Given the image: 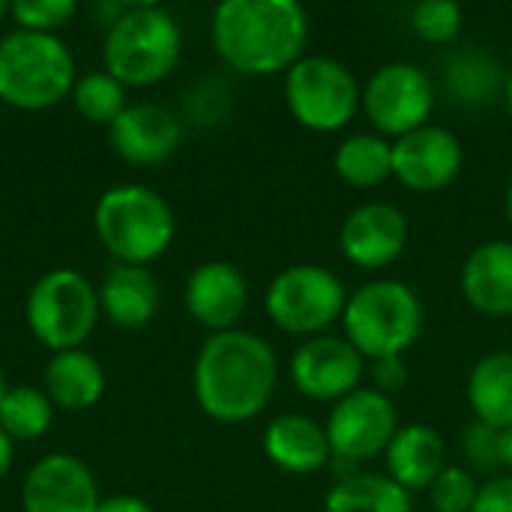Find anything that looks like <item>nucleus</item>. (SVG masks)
<instances>
[{"mask_svg":"<svg viewBox=\"0 0 512 512\" xmlns=\"http://www.w3.org/2000/svg\"><path fill=\"white\" fill-rule=\"evenodd\" d=\"M6 12H9V3H3V0H0V18H3Z\"/></svg>","mask_w":512,"mask_h":512,"instance_id":"obj_41","label":"nucleus"},{"mask_svg":"<svg viewBox=\"0 0 512 512\" xmlns=\"http://www.w3.org/2000/svg\"><path fill=\"white\" fill-rule=\"evenodd\" d=\"M429 512H435V510H429Z\"/></svg>","mask_w":512,"mask_h":512,"instance_id":"obj_42","label":"nucleus"},{"mask_svg":"<svg viewBox=\"0 0 512 512\" xmlns=\"http://www.w3.org/2000/svg\"><path fill=\"white\" fill-rule=\"evenodd\" d=\"M183 33L171 12L153 3L123 9L105 36V72L123 87H147L171 75L180 60Z\"/></svg>","mask_w":512,"mask_h":512,"instance_id":"obj_5","label":"nucleus"},{"mask_svg":"<svg viewBox=\"0 0 512 512\" xmlns=\"http://www.w3.org/2000/svg\"><path fill=\"white\" fill-rule=\"evenodd\" d=\"M261 447L279 471L297 477L318 474L333 462L324 426L306 414H279L276 420H270L261 435Z\"/></svg>","mask_w":512,"mask_h":512,"instance_id":"obj_18","label":"nucleus"},{"mask_svg":"<svg viewBox=\"0 0 512 512\" xmlns=\"http://www.w3.org/2000/svg\"><path fill=\"white\" fill-rule=\"evenodd\" d=\"M504 78H507V69H501L495 57L477 48L459 51L447 63V90L465 105L492 102L498 93L504 96Z\"/></svg>","mask_w":512,"mask_h":512,"instance_id":"obj_26","label":"nucleus"},{"mask_svg":"<svg viewBox=\"0 0 512 512\" xmlns=\"http://www.w3.org/2000/svg\"><path fill=\"white\" fill-rule=\"evenodd\" d=\"M96 512H153L147 501L135 498V495H114V498H105L99 501V510Z\"/></svg>","mask_w":512,"mask_h":512,"instance_id":"obj_35","label":"nucleus"},{"mask_svg":"<svg viewBox=\"0 0 512 512\" xmlns=\"http://www.w3.org/2000/svg\"><path fill=\"white\" fill-rule=\"evenodd\" d=\"M186 312L207 330L225 333L243 318L249 306V285L228 261H204L186 279Z\"/></svg>","mask_w":512,"mask_h":512,"instance_id":"obj_16","label":"nucleus"},{"mask_svg":"<svg viewBox=\"0 0 512 512\" xmlns=\"http://www.w3.org/2000/svg\"><path fill=\"white\" fill-rule=\"evenodd\" d=\"M423 300L402 279H372L348 294L342 336L366 357H402L423 333Z\"/></svg>","mask_w":512,"mask_h":512,"instance_id":"obj_3","label":"nucleus"},{"mask_svg":"<svg viewBox=\"0 0 512 512\" xmlns=\"http://www.w3.org/2000/svg\"><path fill=\"white\" fill-rule=\"evenodd\" d=\"M99 309L117 327H144L159 309V285L147 267L114 264L99 285Z\"/></svg>","mask_w":512,"mask_h":512,"instance_id":"obj_21","label":"nucleus"},{"mask_svg":"<svg viewBox=\"0 0 512 512\" xmlns=\"http://www.w3.org/2000/svg\"><path fill=\"white\" fill-rule=\"evenodd\" d=\"M435 105L438 87L432 75L411 60L378 66L360 93V111L366 114L372 129L390 141L429 126Z\"/></svg>","mask_w":512,"mask_h":512,"instance_id":"obj_10","label":"nucleus"},{"mask_svg":"<svg viewBox=\"0 0 512 512\" xmlns=\"http://www.w3.org/2000/svg\"><path fill=\"white\" fill-rule=\"evenodd\" d=\"M504 216H507V222H510L512 228V180L507 183V192H504Z\"/></svg>","mask_w":512,"mask_h":512,"instance_id":"obj_38","label":"nucleus"},{"mask_svg":"<svg viewBox=\"0 0 512 512\" xmlns=\"http://www.w3.org/2000/svg\"><path fill=\"white\" fill-rule=\"evenodd\" d=\"M99 291L75 270H51L30 288L27 324L54 354L81 348L99 321Z\"/></svg>","mask_w":512,"mask_h":512,"instance_id":"obj_9","label":"nucleus"},{"mask_svg":"<svg viewBox=\"0 0 512 512\" xmlns=\"http://www.w3.org/2000/svg\"><path fill=\"white\" fill-rule=\"evenodd\" d=\"M324 512H414V507L411 495L387 474L357 471L330 486Z\"/></svg>","mask_w":512,"mask_h":512,"instance_id":"obj_25","label":"nucleus"},{"mask_svg":"<svg viewBox=\"0 0 512 512\" xmlns=\"http://www.w3.org/2000/svg\"><path fill=\"white\" fill-rule=\"evenodd\" d=\"M333 171L354 189H375L393 177V141L378 132H354L333 150Z\"/></svg>","mask_w":512,"mask_h":512,"instance_id":"obj_24","label":"nucleus"},{"mask_svg":"<svg viewBox=\"0 0 512 512\" xmlns=\"http://www.w3.org/2000/svg\"><path fill=\"white\" fill-rule=\"evenodd\" d=\"M366 372H369V360L345 336H327V333L303 339L288 360V378L294 390L312 402H330V405L360 390Z\"/></svg>","mask_w":512,"mask_h":512,"instance_id":"obj_12","label":"nucleus"},{"mask_svg":"<svg viewBox=\"0 0 512 512\" xmlns=\"http://www.w3.org/2000/svg\"><path fill=\"white\" fill-rule=\"evenodd\" d=\"M399 426L402 423H399L393 396L375 387H360L330 408L324 432H327L333 459H342L360 468L363 462L384 456Z\"/></svg>","mask_w":512,"mask_h":512,"instance_id":"obj_11","label":"nucleus"},{"mask_svg":"<svg viewBox=\"0 0 512 512\" xmlns=\"http://www.w3.org/2000/svg\"><path fill=\"white\" fill-rule=\"evenodd\" d=\"M105 372L99 360L81 348L60 351L45 366V396L66 411H87L102 399Z\"/></svg>","mask_w":512,"mask_h":512,"instance_id":"obj_22","label":"nucleus"},{"mask_svg":"<svg viewBox=\"0 0 512 512\" xmlns=\"http://www.w3.org/2000/svg\"><path fill=\"white\" fill-rule=\"evenodd\" d=\"M474 420L498 432L512 426V351H492L480 357L465 384Z\"/></svg>","mask_w":512,"mask_h":512,"instance_id":"obj_23","label":"nucleus"},{"mask_svg":"<svg viewBox=\"0 0 512 512\" xmlns=\"http://www.w3.org/2000/svg\"><path fill=\"white\" fill-rule=\"evenodd\" d=\"M477 477L462 465H447L429 486V504L435 512H471L477 501Z\"/></svg>","mask_w":512,"mask_h":512,"instance_id":"obj_30","label":"nucleus"},{"mask_svg":"<svg viewBox=\"0 0 512 512\" xmlns=\"http://www.w3.org/2000/svg\"><path fill=\"white\" fill-rule=\"evenodd\" d=\"M465 12L456 0H423L411 9V30L429 45H447L462 33Z\"/></svg>","mask_w":512,"mask_h":512,"instance_id":"obj_29","label":"nucleus"},{"mask_svg":"<svg viewBox=\"0 0 512 512\" xmlns=\"http://www.w3.org/2000/svg\"><path fill=\"white\" fill-rule=\"evenodd\" d=\"M279 387V357L273 345L249 330L213 333L192 369L198 408L216 423H249Z\"/></svg>","mask_w":512,"mask_h":512,"instance_id":"obj_1","label":"nucleus"},{"mask_svg":"<svg viewBox=\"0 0 512 512\" xmlns=\"http://www.w3.org/2000/svg\"><path fill=\"white\" fill-rule=\"evenodd\" d=\"M447 441L429 423H405L393 435L384 450V468L393 483H399L408 495L429 492V486L447 468Z\"/></svg>","mask_w":512,"mask_h":512,"instance_id":"obj_19","label":"nucleus"},{"mask_svg":"<svg viewBox=\"0 0 512 512\" xmlns=\"http://www.w3.org/2000/svg\"><path fill=\"white\" fill-rule=\"evenodd\" d=\"M471 512H512V474H492L480 483Z\"/></svg>","mask_w":512,"mask_h":512,"instance_id":"obj_33","label":"nucleus"},{"mask_svg":"<svg viewBox=\"0 0 512 512\" xmlns=\"http://www.w3.org/2000/svg\"><path fill=\"white\" fill-rule=\"evenodd\" d=\"M408 219L390 201H366L354 207L339 228V249L357 270H384L408 246Z\"/></svg>","mask_w":512,"mask_h":512,"instance_id":"obj_14","label":"nucleus"},{"mask_svg":"<svg viewBox=\"0 0 512 512\" xmlns=\"http://www.w3.org/2000/svg\"><path fill=\"white\" fill-rule=\"evenodd\" d=\"M54 420V405L45 390L12 387L0 405V429L18 441H36L48 432Z\"/></svg>","mask_w":512,"mask_h":512,"instance_id":"obj_27","label":"nucleus"},{"mask_svg":"<svg viewBox=\"0 0 512 512\" xmlns=\"http://www.w3.org/2000/svg\"><path fill=\"white\" fill-rule=\"evenodd\" d=\"M465 168V147L447 126L429 123L393 141V180L399 186L432 195L456 183Z\"/></svg>","mask_w":512,"mask_h":512,"instance_id":"obj_13","label":"nucleus"},{"mask_svg":"<svg viewBox=\"0 0 512 512\" xmlns=\"http://www.w3.org/2000/svg\"><path fill=\"white\" fill-rule=\"evenodd\" d=\"M75 87V60L54 33L12 30L0 39V99L21 111L57 105Z\"/></svg>","mask_w":512,"mask_h":512,"instance_id":"obj_6","label":"nucleus"},{"mask_svg":"<svg viewBox=\"0 0 512 512\" xmlns=\"http://www.w3.org/2000/svg\"><path fill=\"white\" fill-rule=\"evenodd\" d=\"M369 375H372V381H375L372 387L390 396V393H396V390L405 387V381H408V366H405L402 357H384V360H375V363L369 366Z\"/></svg>","mask_w":512,"mask_h":512,"instance_id":"obj_34","label":"nucleus"},{"mask_svg":"<svg viewBox=\"0 0 512 512\" xmlns=\"http://www.w3.org/2000/svg\"><path fill=\"white\" fill-rule=\"evenodd\" d=\"M72 99L78 114L90 123L111 126L126 111V90L108 72H87L84 78H78L72 87Z\"/></svg>","mask_w":512,"mask_h":512,"instance_id":"obj_28","label":"nucleus"},{"mask_svg":"<svg viewBox=\"0 0 512 512\" xmlns=\"http://www.w3.org/2000/svg\"><path fill=\"white\" fill-rule=\"evenodd\" d=\"M348 294L351 291L333 270L321 264H294L267 285L264 312L282 333L312 339L342 321Z\"/></svg>","mask_w":512,"mask_h":512,"instance_id":"obj_8","label":"nucleus"},{"mask_svg":"<svg viewBox=\"0 0 512 512\" xmlns=\"http://www.w3.org/2000/svg\"><path fill=\"white\" fill-rule=\"evenodd\" d=\"M93 225L117 264L138 267L159 258L171 246L177 228L171 204L141 183H120L102 192L93 210Z\"/></svg>","mask_w":512,"mask_h":512,"instance_id":"obj_4","label":"nucleus"},{"mask_svg":"<svg viewBox=\"0 0 512 512\" xmlns=\"http://www.w3.org/2000/svg\"><path fill=\"white\" fill-rule=\"evenodd\" d=\"M108 129L114 153L132 165H159L171 159L183 141L177 114L153 102L126 105V111Z\"/></svg>","mask_w":512,"mask_h":512,"instance_id":"obj_17","label":"nucleus"},{"mask_svg":"<svg viewBox=\"0 0 512 512\" xmlns=\"http://www.w3.org/2000/svg\"><path fill=\"white\" fill-rule=\"evenodd\" d=\"M12 468V438L0 429V480L9 474Z\"/></svg>","mask_w":512,"mask_h":512,"instance_id":"obj_36","label":"nucleus"},{"mask_svg":"<svg viewBox=\"0 0 512 512\" xmlns=\"http://www.w3.org/2000/svg\"><path fill=\"white\" fill-rule=\"evenodd\" d=\"M468 306L486 318L512 315V240H486L462 264L459 276Z\"/></svg>","mask_w":512,"mask_h":512,"instance_id":"obj_20","label":"nucleus"},{"mask_svg":"<svg viewBox=\"0 0 512 512\" xmlns=\"http://www.w3.org/2000/svg\"><path fill=\"white\" fill-rule=\"evenodd\" d=\"M9 12L18 21V30L54 33L60 24H66L75 15V3L72 0H15Z\"/></svg>","mask_w":512,"mask_h":512,"instance_id":"obj_31","label":"nucleus"},{"mask_svg":"<svg viewBox=\"0 0 512 512\" xmlns=\"http://www.w3.org/2000/svg\"><path fill=\"white\" fill-rule=\"evenodd\" d=\"M462 453H465V462L471 468H477V471L498 474L504 468V462H501V432L492 429V426H483L477 420L462 432Z\"/></svg>","mask_w":512,"mask_h":512,"instance_id":"obj_32","label":"nucleus"},{"mask_svg":"<svg viewBox=\"0 0 512 512\" xmlns=\"http://www.w3.org/2000/svg\"><path fill=\"white\" fill-rule=\"evenodd\" d=\"M501 462H504L507 474H512V426L501 432Z\"/></svg>","mask_w":512,"mask_h":512,"instance_id":"obj_37","label":"nucleus"},{"mask_svg":"<svg viewBox=\"0 0 512 512\" xmlns=\"http://www.w3.org/2000/svg\"><path fill=\"white\" fill-rule=\"evenodd\" d=\"M216 54L243 75H285L309 45V15L297 0H225L213 9Z\"/></svg>","mask_w":512,"mask_h":512,"instance_id":"obj_2","label":"nucleus"},{"mask_svg":"<svg viewBox=\"0 0 512 512\" xmlns=\"http://www.w3.org/2000/svg\"><path fill=\"white\" fill-rule=\"evenodd\" d=\"M21 507L24 512H96L99 489L81 459L51 453L27 471Z\"/></svg>","mask_w":512,"mask_h":512,"instance_id":"obj_15","label":"nucleus"},{"mask_svg":"<svg viewBox=\"0 0 512 512\" xmlns=\"http://www.w3.org/2000/svg\"><path fill=\"white\" fill-rule=\"evenodd\" d=\"M357 75L336 57L306 54L288 72L282 84L288 114L309 132H342L360 111Z\"/></svg>","mask_w":512,"mask_h":512,"instance_id":"obj_7","label":"nucleus"},{"mask_svg":"<svg viewBox=\"0 0 512 512\" xmlns=\"http://www.w3.org/2000/svg\"><path fill=\"white\" fill-rule=\"evenodd\" d=\"M6 393H9V387H6V375H3V369H0V405H3V399H6Z\"/></svg>","mask_w":512,"mask_h":512,"instance_id":"obj_40","label":"nucleus"},{"mask_svg":"<svg viewBox=\"0 0 512 512\" xmlns=\"http://www.w3.org/2000/svg\"><path fill=\"white\" fill-rule=\"evenodd\" d=\"M504 102H507V108H510L512 114V66L507 69V78H504Z\"/></svg>","mask_w":512,"mask_h":512,"instance_id":"obj_39","label":"nucleus"}]
</instances>
